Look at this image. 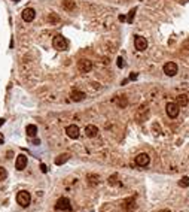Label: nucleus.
Listing matches in <instances>:
<instances>
[{
    "mask_svg": "<svg viewBox=\"0 0 189 212\" xmlns=\"http://www.w3.org/2000/svg\"><path fill=\"white\" fill-rule=\"evenodd\" d=\"M130 79H131V81L137 79V73H131V75H130Z\"/></svg>",
    "mask_w": 189,
    "mask_h": 212,
    "instance_id": "nucleus-24",
    "label": "nucleus"
},
{
    "mask_svg": "<svg viewBox=\"0 0 189 212\" xmlns=\"http://www.w3.org/2000/svg\"><path fill=\"white\" fill-rule=\"evenodd\" d=\"M179 185L183 187V188H185V187H189V178L188 176H183V178L180 179V181H179Z\"/></svg>",
    "mask_w": 189,
    "mask_h": 212,
    "instance_id": "nucleus-17",
    "label": "nucleus"
},
{
    "mask_svg": "<svg viewBox=\"0 0 189 212\" xmlns=\"http://www.w3.org/2000/svg\"><path fill=\"white\" fill-rule=\"evenodd\" d=\"M49 20H51V21H58L60 18H58V15H54V13H51V15H49Z\"/></svg>",
    "mask_w": 189,
    "mask_h": 212,
    "instance_id": "nucleus-21",
    "label": "nucleus"
},
{
    "mask_svg": "<svg viewBox=\"0 0 189 212\" xmlns=\"http://www.w3.org/2000/svg\"><path fill=\"white\" fill-rule=\"evenodd\" d=\"M134 46L139 51H145L146 48H147V40H146L145 37H142V36H135L134 37Z\"/></svg>",
    "mask_w": 189,
    "mask_h": 212,
    "instance_id": "nucleus-6",
    "label": "nucleus"
},
{
    "mask_svg": "<svg viewBox=\"0 0 189 212\" xmlns=\"http://www.w3.org/2000/svg\"><path fill=\"white\" fill-rule=\"evenodd\" d=\"M69 154H61V156H58L55 158V164L57 166H61V164H64V163H66L67 160H69Z\"/></svg>",
    "mask_w": 189,
    "mask_h": 212,
    "instance_id": "nucleus-15",
    "label": "nucleus"
},
{
    "mask_svg": "<svg viewBox=\"0 0 189 212\" xmlns=\"http://www.w3.org/2000/svg\"><path fill=\"white\" fill-rule=\"evenodd\" d=\"M27 163H28L27 157L24 156V154H20V156L17 157V161H15V168L18 169V170H22V169L27 168Z\"/></svg>",
    "mask_w": 189,
    "mask_h": 212,
    "instance_id": "nucleus-10",
    "label": "nucleus"
},
{
    "mask_svg": "<svg viewBox=\"0 0 189 212\" xmlns=\"http://www.w3.org/2000/svg\"><path fill=\"white\" fill-rule=\"evenodd\" d=\"M149 161H150V157L147 156L146 152H142V154H139V156L135 157V164H137V166L145 168V166L149 164Z\"/></svg>",
    "mask_w": 189,
    "mask_h": 212,
    "instance_id": "nucleus-8",
    "label": "nucleus"
},
{
    "mask_svg": "<svg viewBox=\"0 0 189 212\" xmlns=\"http://www.w3.org/2000/svg\"><path fill=\"white\" fill-rule=\"evenodd\" d=\"M17 202H18V205H21L22 208H27V206L30 205V202H31L30 193L25 191V190H21L18 194H17Z\"/></svg>",
    "mask_w": 189,
    "mask_h": 212,
    "instance_id": "nucleus-1",
    "label": "nucleus"
},
{
    "mask_svg": "<svg viewBox=\"0 0 189 212\" xmlns=\"http://www.w3.org/2000/svg\"><path fill=\"white\" fill-rule=\"evenodd\" d=\"M3 124H5V118H0V127H2Z\"/></svg>",
    "mask_w": 189,
    "mask_h": 212,
    "instance_id": "nucleus-25",
    "label": "nucleus"
},
{
    "mask_svg": "<svg viewBox=\"0 0 189 212\" xmlns=\"http://www.w3.org/2000/svg\"><path fill=\"white\" fill-rule=\"evenodd\" d=\"M66 133L69 137H72V139H78L79 137V127L78 125H75V124H72V125H69L66 129Z\"/></svg>",
    "mask_w": 189,
    "mask_h": 212,
    "instance_id": "nucleus-11",
    "label": "nucleus"
},
{
    "mask_svg": "<svg viewBox=\"0 0 189 212\" xmlns=\"http://www.w3.org/2000/svg\"><path fill=\"white\" fill-rule=\"evenodd\" d=\"M164 73H165L167 76H174V75L177 73V64L173 63V61L165 63V64H164Z\"/></svg>",
    "mask_w": 189,
    "mask_h": 212,
    "instance_id": "nucleus-5",
    "label": "nucleus"
},
{
    "mask_svg": "<svg viewBox=\"0 0 189 212\" xmlns=\"http://www.w3.org/2000/svg\"><path fill=\"white\" fill-rule=\"evenodd\" d=\"M25 132H27V134L28 136H36V133H37V127L34 125V124H30V125H27V129H25Z\"/></svg>",
    "mask_w": 189,
    "mask_h": 212,
    "instance_id": "nucleus-16",
    "label": "nucleus"
},
{
    "mask_svg": "<svg viewBox=\"0 0 189 212\" xmlns=\"http://www.w3.org/2000/svg\"><path fill=\"white\" fill-rule=\"evenodd\" d=\"M8 176V170L5 168H0V181H5Z\"/></svg>",
    "mask_w": 189,
    "mask_h": 212,
    "instance_id": "nucleus-19",
    "label": "nucleus"
},
{
    "mask_svg": "<svg viewBox=\"0 0 189 212\" xmlns=\"http://www.w3.org/2000/svg\"><path fill=\"white\" fill-rule=\"evenodd\" d=\"M78 69L82 72V73H88L89 70L92 69V61H89V60H79L78 63Z\"/></svg>",
    "mask_w": 189,
    "mask_h": 212,
    "instance_id": "nucleus-7",
    "label": "nucleus"
},
{
    "mask_svg": "<svg viewBox=\"0 0 189 212\" xmlns=\"http://www.w3.org/2000/svg\"><path fill=\"white\" fill-rule=\"evenodd\" d=\"M21 17H22V20H24L25 22H30V21H33L34 20V17H36V11H34L33 8H27V9L22 11Z\"/></svg>",
    "mask_w": 189,
    "mask_h": 212,
    "instance_id": "nucleus-9",
    "label": "nucleus"
},
{
    "mask_svg": "<svg viewBox=\"0 0 189 212\" xmlns=\"http://www.w3.org/2000/svg\"><path fill=\"white\" fill-rule=\"evenodd\" d=\"M162 212H170V211H162Z\"/></svg>",
    "mask_w": 189,
    "mask_h": 212,
    "instance_id": "nucleus-29",
    "label": "nucleus"
},
{
    "mask_svg": "<svg viewBox=\"0 0 189 212\" xmlns=\"http://www.w3.org/2000/svg\"><path fill=\"white\" fill-rule=\"evenodd\" d=\"M2 142H3V139H2V137H0V144H2Z\"/></svg>",
    "mask_w": 189,
    "mask_h": 212,
    "instance_id": "nucleus-27",
    "label": "nucleus"
},
{
    "mask_svg": "<svg viewBox=\"0 0 189 212\" xmlns=\"http://www.w3.org/2000/svg\"><path fill=\"white\" fill-rule=\"evenodd\" d=\"M176 102H177V106L180 108V106H186L188 105V96L186 94H179L177 97H176Z\"/></svg>",
    "mask_w": 189,
    "mask_h": 212,
    "instance_id": "nucleus-13",
    "label": "nucleus"
},
{
    "mask_svg": "<svg viewBox=\"0 0 189 212\" xmlns=\"http://www.w3.org/2000/svg\"><path fill=\"white\" fill-rule=\"evenodd\" d=\"M12 156H13V152H12V151H9V152H8V158H11Z\"/></svg>",
    "mask_w": 189,
    "mask_h": 212,
    "instance_id": "nucleus-26",
    "label": "nucleus"
},
{
    "mask_svg": "<svg viewBox=\"0 0 189 212\" xmlns=\"http://www.w3.org/2000/svg\"><path fill=\"white\" fill-rule=\"evenodd\" d=\"M85 133H87V136H88V137H95V136L98 134V129H97L95 125L89 124V125H87V127H85Z\"/></svg>",
    "mask_w": 189,
    "mask_h": 212,
    "instance_id": "nucleus-12",
    "label": "nucleus"
},
{
    "mask_svg": "<svg viewBox=\"0 0 189 212\" xmlns=\"http://www.w3.org/2000/svg\"><path fill=\"white\" fill-rule=\"evenodd\" d=\"M179 106L177 103H167V106H165V112H167V115L170 118H176L179 115Z\"/></svg>",
    "mask_w": 189,
    "mask_h": 212,
    "instance_id": "nucleus-4",
    "label": "nucleus"
},
{
    "mask_svg": "<svg viewBox=\"0 0 189 212\" xmlns=\"http://www.w3.org/2000/svg\"><path fill=\"white\" fill-rule=\"evenodd\" d=\"M134 13H135V9H133V11L130 12V15H128V22H131V21H133V17H134Z\"/></svg>",
    "mask_w": 189,
    "mask_h": 212,
    "instance_id": "nucleus-22",
    "label": "nucleus"
},
{
    "mask_svg": "<svg viewBox=\"0 0 189 212\" xmlns=\"http://www.w3.org/2000/svg\"><path fill=\"white\" fill-rule=\"evenodd\" d=\"M40 170H42L43 173H46V172H48V168H46L45 164H40Z\"/></svg>",
    "mask_w": 189,
    "mask_h": 212,
    "instance_id": "nucleus-23",
    "label": "nucleus"
},
{
    "mask_svg": "<svg viewBox=\"0 0 189 212\" xmlns=\"http://www.w3.org/2000/svg\"><path fill=\"white\" fill-rule=\"evenodd\" d=\"M85 99V93H82V91H78V90H75L73 93H72V100L73 102H80Z\"/></svg>",
    "mask_w": 189,
    "mask_h": 212,
    "instance_id": "nucleus-14",
    "label": "nucleus"
},
{
    "mask_svg": "<svg viewBox=\"0 0 189 212\" xmlns=\"http://www.w3.org/2000/svg\"><path fill=\"white\" fill-rule=\"evenodd\" d=\"M52 46L55 48L57 51H66L67 46H69V42L66 40V37H63L61 34H58L52 40Z\"/></svg>",
    "mask_w": 189,
    "mask_h": 212,
    "instance_id": "nucleus-2",
    "label": "nucleus"
},
{
    "mask_svg": "<svg viewBox=\"0 0 189 212\" xmlns=\"http://www.w3.org/2000/svg\"><path fill=\"white\" fill-rule=\"evenodd\" d=\"M64 8H66V9H75V2L66 0V2H64Z\"/></svg>",
    "mask_w": 189,
    "mask_h": 212,
    "instance_id": "nucleus-18",
    "label": "nucleus"
},
{
    "mask_svg": "<svg viewBox=\"0 0 189 212\" xmlns=\"http://www.w3.org/2000/svg\"><path fill=\"white\" fill-rule=\"evenodd\" d=\"M12 2H20V0H12Z\"/></svg>",
    "mask_w": 189,
    "mask_h": 212,
    "instance_id": "nucleus-28",
    "label": "nucleus"
},
{
    "mask_svg": "<svg viewBox=\"0 0 189 212\" xmlns=\"http://www.w3.org/2000/svg\"><path fill=\"white\" fill-rule=\"evenodd\" d=\"M55 209L57 211H70L72 209V205H70V200L67 197H61L58 199L55 203Z\"/></svg>",
    "mask_w": 189,
    "mask_h": 212,
    "instance_id": "nucleus-3",
    "label": "nucleus"
},
{
    "mask_svg": "<svg viewBox=\"0 0 189 212\" xmlns=\"http://www.w3.org/2000/svg\"><path fill=\"white\" fill-rule=\"evenodd\" d=\"M125 63H124V58L122 57H118V67H124Z\"/></svg>",
    "mask_w": 189,
    "mask_h": 212,
    "instance_id": "nucleus-20",
    "label": "nucleus"
}]
</instances>
